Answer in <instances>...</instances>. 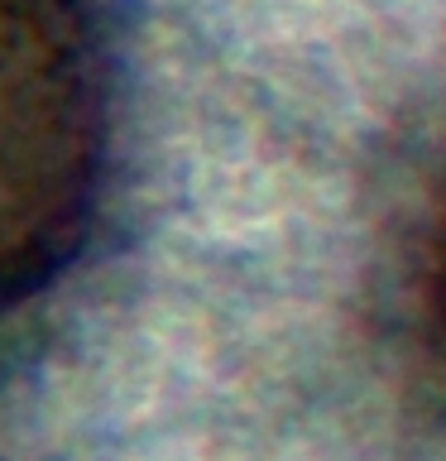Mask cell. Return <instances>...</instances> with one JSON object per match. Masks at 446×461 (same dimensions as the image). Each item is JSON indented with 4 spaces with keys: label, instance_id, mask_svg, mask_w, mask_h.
Instances as JSON below:
<instances>
[{
    "label": "cell",
    "instance_id": "6da1fadb",
    "mask_svg": "<svg viewBox=\"0 0 446 461\" xmlns=\"http://www.w3.org/2000/svg\"><path fill=\"white\" fill-rule=\"evenodd\" d=\"M106 158V86L82 0H0V312L77 255Z\"/></svg>",
    "mask_w": 446,
    "mask_h": 461
},
{
    "label": "cell",
    "instance_id": "7a4b0ae2",
    "mask_svg": "<svg viewBox=\"0 0 446 461\" xmlns=\"http://www.w3.org/2000/svg\"><path fill=\"white\" fill-rule=\"evenodd\" d=\"M423 317H427L432 346L446 360V207L437 216V226H432L427 255H423Z\"/></svg>",
    "mask_w": 446,
    "mask_h": 461
}]
</instances>
